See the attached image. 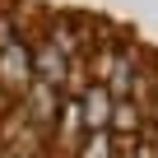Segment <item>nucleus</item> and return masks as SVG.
<instances>
[{"label":"nucleus","mask_w":158,"mask_h":158,"mask_svg":"<svg viewBox=\"0 0 158 158\" xmlns=\"http://www.w3.org/2000/svg\"><path fill=\"white\" fill-rule=\"evenodd\" d=\"M0 158H158V42L74 0H0Z\"/></svg>","instance_id":"obj_1"}]
</instances>
